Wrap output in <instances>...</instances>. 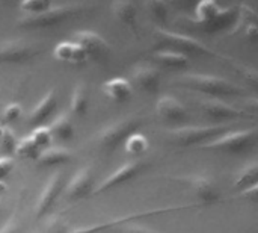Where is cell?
<instances>
[{
	"instance_id": "35",
	"label": "cell",
	"mask_w": 258,
	"mask_h": 233,
	"mask_svg": "<svg viewBox=\"0 0 258 233\" xmlns=\"http://www.w3.org/2000/svg\"><path fill=\"white\" fill-rule=\"evenodd\" d=\"M0 233H21V223L17 217V214H12L2 226Z\"/></svg>"
},
{
	"instance_id": "3",
	"label": "cell",
	"mask_w": 258,
	"mask_h": 233,
	"mask_svg": "<svg viewBox=\"0 0 258 233\" xmlns=\"http://www.w3.org/2000/svg\"><path fill=\"white\" fill-rule=\"evenodd\" d=\"M91 5L88 3H60L54 5L44 11L39 15H26L18 20V27L24 29H44V27H51V26H59L60 23L70 20L71 17L85 12Z\"/></svg>"
},
{
	"instance_id": "28",
	"label": "cell",
	"mask_w": 258,
	"mask_h": 233,
	"mask_svg": "<svg viewBox=\"0 0 258 233\" xmlns=\"http://www.w3.org/2000/svg\"><path fill=\"white\" fill-rule=\"evenodd\" d=\"M17 136L9 126L0 124V150L5 153L3 156H12L17 147Z\"/></svg>"
},
{
	"instance_id": "13",
	"label": "cell",
	"mask_w": 258,
	"mask_h": 233,
	"mask_svg": "<svg viewBox=\"0 0 258 233\" xmlns=\"http://www.w3.org/2000/svg\"><path fill=\"white\" fill-rule=\"evenodd\" d=\"M172 180L178 182V183H184L190 188V191L200 197V203L203 206L206 205H212L218 200V190H216V183L213 182L212 177L206 176V174H187V176H177L172 177Z\"/></svg>"
},
{
	"instance_id": "25",
	"label": "cell",
	"mask_w": 258,
	"mask_h": 233,
	"mask_svg": "<svg viewBox=\"0 0 258 233\" xmlns=\"http://www.w3.org/2000/svg\"><path fill=\"white\" fill-rule=\"evenodd\" d=\"M53 135V138L59 139V141H68L73 138L74 135V126L71 123V118L68 114H59L51 123L50 126H47Z\"/></svg>"
},
{
	"instance_id": "31",
	"label": "cell",
	"mask_w": 258,
	"mask_h": 233,
	"mask_svg": "<svg viewBox=\"0 0 258 233\" xmlns=\"http://www.w3.org/2000/svg\"><path fill=\"white\" fill-rule=\"evenodd\" d=\"M50 6H51V3L45 2V0H24L18 5V8L23 12H26L27 15H39L44 11H47Z\"/></svg>"
},
{
	"instance_id": "20",
	"label": "cell",
	"mask_w": 258,
	"mask_h": 233,
	"mask_svg": "<svg viewBox=\"0 0 258 233\" xmlns=\"http://www.w3.org/2000/svg\"><path fill=\"white\" fill-rule=\"evenodd\" d=\"M101 91L107 99H110L116 103H124L132 99L133 85L125 77H113L103 83Z\"/></svg>"
},
{
	"instance_id": "29",
	"label": "cell",
	"mask_w": 258,
	"mask_h": 233,
	"mask_svg": "<svg viewBox=\"0 0 258 233\" xmlns=\"http://www.w3.org/2000/svg\"><path fill=\"white\" fill-rule=\"evenodd\" d=\"M29 138L33 141V144H35L39 150L50 147L51 143H53V135H51V132H50V129H48L47 126L35 127V129L32 130V133L29 135Z\"/></svg>"
},
{
	"instance_id": "22",
	"label": "cell",
	"mask_w": 258,
	"mask_h": 233,
	"mask_svg": "<svg viewBox=\"0 0 258 233\" xmlns=\"http://www.w3.org/2000/svg\"><path fill=\"white\" fill-rule=\"evenodd\" d=\"M153 61L169 70H184L190 65V58L177 50H157L153 55Z\"/></svg>"
},
{
	"instance_id": "34",
	"label": "cell",
	"mask_w": 258,
	"mask_h": 233,
	"mask_svg": "<svg viewBox=\"0 0 258 233\" xmlns=\"http://www.w3.org/2000/svg\"><path fill=\"white\" fill-rule=\"evenodd\" d=\"M113 233H159L153 229H148L145 226H141L138 223H127V224H122L116 229H113Z\"/></svg>"
},
{
	"instance_id": "23",
	"label": "cell",
	"mask_w": 258,
	"mask_h": 233,
	"mask_svg": "<svg viewBox=\"0 0 258 233\" xmlns=\"http://www.w3.org/2000/svg\"><path fill=\"white\" fill-rule=\"evenodd\" d=\"M89 105V88L85 82H77L70 99V114L74 117H83Z\"/></svg>"
},
{
	"instance_id": "16",
	"label": "cell",
	"mask_w": 258,
	"mask_h": 233,
	"mask_svg": "<svg viewBox=\"0 0 258 233\" xmlns=\"http://www.w3.org/2000/svg\"><path fill=\"white\" fill-rule=\"evenodd\" d=\"M156 112L163 121L172 124H180L189 120V112L186 106L177 97L169 94H163L159 97L156 103Z\"/></svg>"
},
{
	"instance_id": "4",
	"label": "cell",
	"mask_w": 258,
	"mask_h": 233,
	"mask_svg": "<svg viewBox=\"0 0 258 233\" xmlns=\"http://www.w3.org/2000/svg\"><path fill=\"white\" fill-rule=\"evenodd\" d=\"M239 11L236 8H221L216 2L206 0L197 5L194 21L203 26L207 32H216L234 24Z\"/></svg>"
},
{
	"instance_id": "6",
	"label": "cell",
	"mask_w": 258,
	"mask_h": 233,
	"mask_svg": "<svg viewBox=\"0 0 258 233\" xmlns=\"http://www.w3.org/2000/svg\"><path fill=\"white\" fill-rule=\"evenodd\" d=\"M144 126V120L138 117H124L112 121L97 133V143L104 150L118 149L132 133L138 132Z\"/></svg>"
},
{
	"instance_id": "11",
	"label": "cell",
	"mask_w": 258,
	"mask_h": 233,
	"mask_svg": "<svg viewBox=\"0 0 258 233\" xmlns=\"http://www.w3.org/2000/svg\"><path fill=\"white\" fill-rule=\"evenodd\" d=\"M63 187H65V177L60 171L53 173L47 179V182L38 197V202L35 205V218L36 220L44 218L51 211V208L56 203L57 197L60 196Z\"/></svg>"
},
{
	"instance_id": "32",
	"label": "cell",
	"mask_w": 258,
	"mask_h": 233,
	"mask_svg": "<svg viewBox=\"0 0 258 233\" xmlns=\"http://www.w3.org/2000/svg\"><path fill=\"white\" fill-rule=\"evenodd\" d=\"M145 8L148 9V14L154 18V21L163 24L168 17V3L166 2H147Z\"/></svg>"
},
{
	"instance_id": "21",
	"label": "cell",
	"mask_w": 258,
	"mask_h": 233,
	"mask_svg": "<svg viewBox=\"0 0 258 233\" xmlns=\"http://www.w3.org/2000/svg\"><path fill=\"white\" fill-rule=\"evenodd\" d=\"M73 158L71 152L67 147H60V146H50L47 149L39 150L38 156H36V164L39 167H57L62 164L70 162Z\"/></svg>"
},
{
	"instance_id": "18",
	"label": "cell",
	"mask_w": 258,
	"mask_h": 233,
	"mask_svg": "<svg viewBox=\"0 0 258 233\" xmlns=\"http://www.w3.org/2000/svg\"><path fill=\"white\" fill-rule=\"evenodd\" d=\"M56 106H57V94H56V89H48L42 96V99L30 111L29 118H27V124L30 127H33V129L42 126L44 121H47L50 118V115L56 111Z\"/></svg>"
},
{
	"instance_id": "9",
	"label": "cell",
	"mask_w": 258,
	"mask_h": 233,
	"mask_svg": "<svg viewBox=\"0 0 258 233\" xmlns=\"http://www.w3.org/2000/svg\"><path fill=\"white\" fill-rule=\"evenodd\" d=\"M198 106L203 111V114L212 120L216 121H233V120H240V118H254L251 112L242 108H236L221 99H201L198 100Z\"/></svg>"
},
{
	"instance_id": "5",
	"label": "cell",
	"mask_w": 258,
	"mask_h": 233,
	"mask_svg": "<svg viewBox=\"0 0 258 233\" xmlns=\"http://www.w3.org/2000/svg\"><path fill=\"white\" fill-rule=\"evenodd\" d=\"M257 139V130L255 127L249 129H233L228 130L212 141L200 146L203 150H212V152H228V153H243L254 149Z\"/></svg>"
},
{
	"instance_id": "37",
	"label": "cell",
	"mask_w": 258,
	"mask_h": 233,
	"mask_svg": "<svg viewBox=\"0 0 258 233\" xmlns=\"http://www.w3.org/2000/svg\"><path fill=\"white\" fill-rule=\"evenodd\" d=\"M0 214H2V206H0Z\"/></svg>"
},
{
	"instance_id": "12",
	"label": "cell",
	"mask_w": 258,
	"mask_h": 233,
	"mask_svg": "<svg viewBox=\"0 0 258 233\" xmlns=\"http://www.w3.org/2000/svg\"><path fill=\"white\" fill-rule=\"evenodd\" d=\"M73 36H74V42L83 49L88 59H94L98 62L107 59V56L110 53V45L97 32H94V30H77L73 33Z\"/></svg>"
},
{
	"instance_id": "8",
	"label": "cell",
	"mask_w": 258,
	"mask_h": 233,
	"mask_svg": "<svg viewBox=\"0 0 258 233\" xmlns=\"http://www.w3.org/2000/svg\"><path fill=\"white\" fill-rule=\"evenodd\" d=\"M156 33L162 39H165L166 42H169L174 47H178V49H181V50H184L187 53L207 55V56H216V58H227L225 55H221V53L212 50L207 44H204L201 39H198L195 36H190V35H186V33H181V32H175V30H169V29H165V27H157Z\"/></svg>"
},
{
	"instance_id": "26",
	"label": "cell",
	"mask_w": 258,
	"mask_h": 233,
	"mask_svg": "<svg viewBox=\"0 0 258 233\" xmlns=\"http://www.w3.org/2000/svg\"><path fill=\"white\" fill-rule=\"evenodd\" d=\"M258 177V164L257 162H249L246 164L243 168L239 170V173L236 174V180H234V188L236 190H246L252 185H257Z\"/></svg>"
},
{
	"instance_id": "30",
	"label": "cell",
	"mask_w": 258,
	"mask_h": 233,
	"mask_svg": "<svg viewBox=\"0 0 258 233\" xmlns=\"http://www.w3.org/2000/svg\"><path fill=\"white\" fill-rule=\"evenodd\" d=\"M38 153H39V149L33 144V141L29 136H26L17 143L14 155L21 158V159H36Z\"/></svg>"
},
{
	"instance_id": "24",
	"label": "cell",
	"mask_w": 258,
	"mask_h": 233,
	"mask_svg": "<svg viewBox=\"0 0 258 233\" xmlns=\"http://www.w3.org/2000/svg\"><path fill=\"white\" fill-rule=\"evenodd\" d=\"M112 14L113 17L122 23L127 24L130 27H135L136 24V18H138V6L133 2H113L110 5Z\"/></svg>"
},
{
	"instance_id": "2",
	"label": "cell",
	"mask_w": 258,
	"mask_h": 233,
	"mask_svg": "<svg viewBox=\"0 0 258 233\" xmlns=\"http://www.w3.org/2000/svg\"><path fill=\"white\" fill-rule=\"evenodd\" d=\"M233 123H216V124H204V126H177L165 130L166 141L175 144L178 147H190V146H203L213 138L231 130Z\"/></svg>"
},
{
	"instance_id": "33",
	"label": "cell",
	"mask_w": 258,
	"mask_h": 233,
	"mask_svg": "<svg viewBox=\"0 0 258 233\" xmlns=\"http://www.w3.org/2000/svg\"><path fill=\"white\" fill-rule=\"evenodd\" d=\"M21 114H23V106L20 103H9L3 109V112H2V121H0V124L8 126L11 123H15L21 117Z\"/></svg>"
},
{
	"instance_id": "7",
	"label": "cell",
	"mask_w": 258,
	"mask_h": 233,
	"mask_svg": "<svg viewBox=\"0 0 258 233\" xmlns=\"http://www.w3.org/2000/svg\"><path fill=\"white\" fill-rule=\"evenodd\" d=\"M192 206H197V203L194 205H181V206H166V208H159V209H151V211H144V212H133L128 215H122V217H116L112 218L109 221L104 223H95L91 226H82L73 230H67V233H101L113 230L122 224L127 223H133L135 220H141V218H147V217H156V215H162V214H168V212H175V211H183V209H189Z\"/></svg>"
},
{
	"instance_id": "17",
	"label": "cell",
	"mask_w": 258,
	"mask_h": 233,
	"mask_svg": "<svg viewBox=\"0 0 258 233\" xmlns=\"http://www.w3.org/2000/svg\"><path fill=\"white\" fill-rule=\"evenodd\" d=\"M130 74L133 83L147 92H156L162 82L160 68L151 64H138L132 68Z\"/></svg>"
},
{
	"instance_id": "27",
	"label": "cell",
	"mask_w": 258,
	"mask_h": 233,
	"mask_svg": "<svg viewBox=\"0 0 258 233\" xmlns=\"http://www.w3.org/2000/svg\"><path fill=\"white\" fill-rule=\"evenodd\" d=\"M150 144L145 135H142L141 132H135L132 133L125 141H124V150L130 158H141L147 150H148Z\"/></svg>"
},
{
	"instance_id": "14",
	"label": "cell",
	"mask_w": 258,
	"mask_h": 233,
	"mask_svg": "<svg viewBox=\"0 0 258 233\" xmlns=\"http://www.w3.org/2000/svg\"><path fill=\"white\" fill-rule=\"evenodd\" d=\"M35 55V45L24 39H8L0 42V64H21Z\"/></svg>"
},
{
	"instance_id": "1",
	"label": "cell",
	"mask_w": 258,
	"mask_h": 233,
	"mask_svg": "<svg viewBox=\"0 0 258 233\" xmlns=\"http://www.w3.org/2000/svg\"><path fill=\"white\" fill-rule=\"evenodd\" d=\"M177 85L186 86L194 91H200L203 94L216 97H242L248 94V89L233 83L231 80L213 74L203 73H184L174 79Z\"/></svg>"
},
{
	"instance_id": "19",
	"label": "cell",
	"mask_w": 258,
	"mask_h": 233,
	"mask_svg": "<svg viewBox=\"0 0 258 233\" xmlns=\"http://www.w3.org/2000/svg\"><path fill=\"white\" fill-rule=\"evenodd\" d=\"M53 58L59 62H67L71 65H83L89 61L83 49L74 41H62L56 44L53 49Z\"/></svg>"
},
{
	"instance_id": "10",
	"label": "cell",
	"mask_w": 258,
	"mask_h": 233,
	"mask_svg": "<svg viewBox=\"0 0 258 233\" xmlns=\"http://www.w3.org/2000/svg\"><path fill=\"white\" fill-rule=\"evenodd\" d=\"M147 164L141 159L136 161H128L125 164H122L121 167H118L113 173H110L106 179H103L94 190L91 196H100L104 194L113 188H118L127 182H130L132 179H135L136 176H139L144 170H145Z\"/></svg>"
},
{
	"instance_id": "36",
	"label": "cell",
	"mask_w": 258,
	"mask_h": 233,
	"mask_svg": "<svg viewBox=\"0 0 258 233\" xmlns=\"http://www.w3.org/2000/svg\"><path fill=\"white\" fill-rule=\"evenodd\" d=\"M14 158L12 156H0V180H3L14 168Z\"/></svg>"
},
{
	"instance_id": "15",
	"label": "cell",
	"mask_w": 258,
	"mask_h": 233,
	"mask_svg": "<svg viewBox=\"0 0 258 233\" xmlns=\"http://www.w3.org/2000/svg\"><path fill=\"white\" fill-rule=\"evenodd\" d=\"M94 173L89 167L80 168L63 187V197L67 200H79L92 194Z\"/></svg>"
}]
</instances>
